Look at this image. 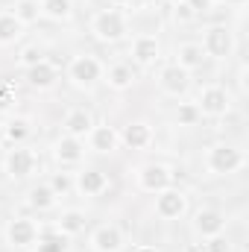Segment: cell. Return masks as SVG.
Wrapping results in <instances>:
<instances>
[{
	"instance_id": "4dcf8cb0",
	"label": "cell",
	"mask_w": 249,
	"mask_h": 252,
	"mask_svg": "<svg viewBox=\"0 0 249 252\" xmlns=\"http://www.w3.org/2000/svg\"><path fill=\"white\" fill-rule=\"evenodd\" d=\"M38 62H44V50H41V47L30 44V47L21 50V64H24V67H32V64H38Z\"/></svg>"
},
{
	"instance_id": "ffe728a7",
	"label": "cell",
	"mask_w": 249,
	"mask_h": 252,
	"mask_svg": "<svg viewBox=\"0 0 249 252\" xmlns=\"http://www.w3.org/2000/svg\"><path fill=\"white\" fill-rule=\"evenodd\" d=\"M35 252H67V235H62L59 229H47L38 232V244Z\"/></svg>"
},
{
	"instance_id": "8fae6325",
	"label": "cell",
	"mask_w": 249,
	"mask_h": 252,
	"mask_svg": "<svg viewBox=\"0 0 249 252\" xmlns=\"http://www.w3.org/2000/svg\"><path fill=\"white\" fill-rule=\"evenodd\" d=\"M193 229H196V235H202V238L223 235L226 217H223L217 208H202V211H196V217H193Z\"/></svg>"
},
{
	"instance_id": "cb8c5ba5",
	"label": "cell",
	"mask_w": 249,
	"mask_h": 252,
	"mask_svg": "<svg viewBox=\"0 0 249 252\" xmlns=\"http://www.w3.org/2000/svg\"><path fill=\"white\" fill-rule=\"evenodd\" d=\"M106 82H109L112 88H118V91L132 88V82H135V70H132V64H112Z\"/></svg>"
},
{
	"instance_id": "74e56055",
	"label": "cell",
	"mask_w": 249,
	"mask_h": 252,
	"mask_svg": "<svg viewBox=\"0 0 249 252\" xmlns=\"http://www.w3.org/2000/svg\"><path fill=\"white\" fill-rule=\"evenodd\" d=\"M226 3H232V6H244L247 0H226Z\"/></svg>"
},
{
	"instance_id": "83f0119b",
	"label": "cell",
	"mask_w": 249,
	"mask_h": 252,
	"mask_svg": "<svg viewBox=\"0 0 249 252\" xmlns=\"http://www.w3.org/2000/svg\"><path fill=\"white\" fill-rule=\"evenodd\" d=\"M30 205L38 208V211L53 208V205H56V193H53V188H50V185H35V188H30Z\"/></svg>"
},
{
	"instance_id": "4316f807",
	"label": "cell",
	"mask_w": 249,
	"mask_h": 252,
	"mask_svg": "<svg viewBox=\"0 0 249 252\" xmlns=\"http://www.w3.org/2000/svg\"><path fill=\"white\" fill-rule=\"evenodd\" d=\"M30 135H32V126H30L27 118H15V121L6 124V141H12L15 147H21Z\"/></svg>"
},
{
	"instance_id": "8d00e7d4",
	"label": "cell",
	"mask_w": 249,
	"mask_h": 252,
	"mask_svg": "<svg viewBox=\"0 0 249 252\" xmlns=\"http://www.w3.org/2000/svg\"><path fill=\"white\" fill-rule=\"evenodd\" d=\"M109 3H115V6H126V3H132V0H109Z\"/></svg>"
},
{
	"instance_id": "9a60e30c",
	"label": "cell",
	"mask_w": 249,
	"mask_h": 252,
	"mask_svg": "<svg viewBox=\"0 0 249 252\" xmlns=\"http://www.w3.org/2000/svg\"><path fill=\"white\" fill-rule=\"evenodd\" d=\"M91 129H94V118H91L88 109H70V112L64 115V135L82 141Z\"/></svg>"
},
{
	"instance_id": "44dd1931",
	"label": "cell",
	"mask_w": 249,
	"mask_h": 252,
	"mask_svg": "<svg viewBox=\"0 0 249 252\" xmlns=\"http://www.w3.org/2000/svg\"><path fill=\"white\" fill-rule=\"evenodd\" d=\"M85 214L82 211H76V208H70V211H62V217L56 220V229L62 232V235H79V232H85Z\"/></svg>"
},
{
	"instance_id": "f546056e",
	"label": "cell",
	"mask_w": 249,
	"mask_h": 252,
	"mask_svg": "<svg viewBox=\"0 0 249 252\" xmlns=\"http://www.w3.org/2000/svg\"><path fill=\"white\" fill-rule=\"evenodd\" d=\"M47 185L53 188L56 196H64V193H70V188H73V179H70V173H53Z\"/></svg>"
},
{
	"instance_id": "f1b7e54d",
	"label": "cell",
	"mask_w": 249,
	"mask_h": 252,
	"mask_svg": "<svg viewBox=\"0 0 249 252\" xmlns=\"http://www.w3.org/2000/svg\"><path fill=\"white\" fill-rule=\"evenodd\" d=\"M199 118H202V115H199L196 103H182V106L176 109V121H179V126H193Z\"/></svg>"
},
{
	"instance_id": "52a82bcc",
	"label": "cell",
	"mask_w": 249,
	"mask_h": 252,
	"mask_svg": "<svg viewBox=\"0 0 249 252\" xmlns=\"http://www.w3.org/2000/svg\"><path fill=\"white\" fill-rule=\"evenodd\" d=\"M185 208H187V196L182 190H176V188L158 190V199H156V214H158V217L176 220V217L185 214Z\"/></svg>"
},
{
	"instance_id": "7c38bea8",
	"label": "cell",
	"mask_w": 249,
	"mask_h": 252,
	"mask_svg": "<svg viewBox=\"0 0 249 252\" xmlns=\"http://www.w3.org/2000/svg\"><path fill=\"white\" fill-rule=\"evenodd\" d=\"M161 56V44L156 35H138L135 44H132V59L141 64V67H150V64L158 62Z\"/></svg>"
},
{
	"instance_id": "9c48e42d",
	"label": "cell",
	"mask_w": 249,
	"mask_h": 252,
	"mask_svg": "<svg viewBox=\"0 0 249 252\" xmlns=\"http://www.w3.org/2000/svg\"><path fill=\"white\" fill-rule=\"evenodd\" d=\"M6 238H9L12 247H21V250L24 247H32L38 241V226L30 217H15L9 223V229H6Z\"/></svg>"
},
{
	"instance_id": "603a6c76",
	"label": "cell",
	"mask_w": 249,
	"mask_h": 252,
	"mask_svg": "<svg viewBox=\"0 0 249 252\" xmlns=\"http://www.w3.org/2000/svg\"><path fill=\"white\" fill-rule=\"evenodd\" d=\"M24 32V24L12 15V12H0V44H12L18 41Z\"/></svg>"
},
{
	"instance_id": "4fadbf2b",
	"label": "cell",
	"mask_w": 249,
	"mask_h": 252,
	"mask_svg": "<svg viewBox=\"0 0 249 252\" xmlns=\"http://www.w3.org/2000/svg\"><path fill=\"white\" fill-rule=\"evenodd\" d=\"M91 250L94 252H121L124 250V232L118 226H100L91 235Z\"/></svg>"
},
{
	"instance_id": "ba28073f",
	"label": "cell",
	"mask_w": 249,
	"mask_h": 252,
	"mask_svg": "<svg viewBox=\"0 0 249 252\" xmlns=\"http://www.w3.org/2000/svg\"><path fill=\"white\" fill-rule=\"evenodd\" d=\"M35 164H38L35 153L27 150V147H15V150H9V156H6V173H9L12 179H27V176L35 170Z\"/></svg>"
},
{
	"instance_id": "3957f363",
	"label": "cell",
	"mask_w": 249,
	"mask_h": 252,
	"mask_svg": "<svg viewBox=\"0 0 249 252\" xmlns=\"http://www.w3.org/2000/svg\"><path fill=\"white\" fill-rule=\"evenodd\" d=\"M196 109H199V115H205V118H223V115H229V109H232V97H229L226 88L205 85V88L199 91Z\"/></svg>"
},
{
	"instance_id": "1f68e13d",
	"label": "cell",
	"mask_w": 249,
	"mask_h": 252,
	"mask_svg": "<svg viewBox=\"0 0 249 252\" xmlns=\"http://www.w3.org/2000/svg\"><path fill=\"white\" fill-rule=\"evenodd\" d=\"M202 252H232V244H229V238L214 235V238H208V244H205Z\"/></svg>"
},
{
	"instance_id": "30bf717a",
	"label": "cell",
	"mask_w": 249,
	"mask_h": 252,
	"mask_svg": "<svg viewBox=\"0 0 249 252\" xmlns=\"http://www.w3.org/2000/svg\"><path fill=\"white\" fill-rule=\"evenodd\" d=\"M158 82H161V91H164V94H170V97H182V94L187 91V85H190V76H187L185 67H179V64H167V67L161 70Z\"/></svg>"
},
{
	"instance_id": "836d02e7",
	"label": "cell",
	"mask_w": 249,
	"mask_h": 252,
	"mask_svg": "<svg viewBox=\"0 0 249 252\" xmlns=\"http://www.w3.org/2000/svg\"><path fill=\"white\" fill-rule=\"evenodd\" d=\"M185 3L193 9V15H205L214 9V0H185Z\"/></svg>"
},
{
	"instance_id": "d590c367",
	"label": "cell",
	"mask_w": 249,
	"mask_h": 252,
	"mask_svg": "<svg viewBox=\"0 0 249 252\" xmlns=\"http://www.w3.org/2000/svg\"><path fill=\"white\" fill-rule=\"evenodd\" d=\"M132 252H156V250H153V247H135Z\"/></svg>"
},
{
	"instance_id": "7a4b0ae2",
	"label": "cell",
	"mask_w": 249,
	"mask_h": 252,
	"mask_svg": "<svg viewBox=\"0 0 249 252\" xmlns=\"http://www.w3.org/2000/svg\"><path fill=\"white\" fill-rule=\"evenodd\" d=\"M91 32H94L100 41L115 44V41L126 38L129 27H126V18L118 12V9H103V12L94 15V21H91Z\"/></svg>"
},
{
	"instance_id": "d6a6232c",
	"label": "cell",
	"mask_w": 249,
	"mask_h": 252,
	"mask_svg": "<svg viewBox=\"0 0 249 252\" xmlns=\"http://www.w3.org/2000/svg\"><path fill=\"white\" fill-rule=\"evenodd\" d=\"M173 18H176V21H182V24H187V21H193L196 15H193V9L187 6L185 0H182V3H176V6H173Z\"/></svg>"
},
{
	"instance_id": "7402d4cb",
	"label": "cell",
	"mask_w": 249,
	"mask_h": 252,
	"mask_svg": "<svg viewBox=\"0 0 249 252\" xmlns=\"http://www.w3.org/2000/svg\"><path fill=\"white\" fill-rule=\"evenodd\" d=\"M176 56H179V59H176V64H179V67H185L187 73H190V70H196V67L202 64V59H205V50H202L199 44H182V47L176 50Z\"/></svg>"
},
{
	"instance_id": "e0dca14e",
	"label": "cell",
	"mask_w": 249,
	"mask_h": 252,
	"mask_svg": "<svg viewBox=\"0 0 249 252\" xmlns=\"http://www.w3.org/2000/svg\"><path fill=\"white\" fill-rule=\"evenodd\" d=\"M118 135H121V141H124L129 150H144V147L153 144V129H150L147 124H141V121L126 124L124 132H118Z\"/></svg>"
},
{
	"instance_id": "484cf974",
	"label": "cell",
	"mask_w": 249,
	"mask_h": 252,
	"mask_svg": "<svg viewBox=\"0 0 249 252\" xmlns=\"http://www.w3.org/2000/svg\"><path fill=\"white\" fill-rule=\"evenodd\" d=\"M12 15H15L24 27H27V24H35V21L41 18V3H38V0H18Z\"/></svg>"
},
{
	"instance_id": "ac0fdd59",
	"label": "cell",
	"mask_w": 249,
	"mask_h": 252,
	"mask_svg": "<svg viewBox=\"0 0 249 252\" xmlns=\"http://www.w3.org/2000/svg\"><path fill=\"white\" fill-rule=\"evenodd\" d=\"M88 135H91V150H97V153H115V150H118V144H121L118 129H115V126H109V124L94 126Z\"/></svg>"
},
{
	"instance_id": "d6986e66",
	"label": "cell",
	"mask_w": 249,
	"mask_h": 252,
	"mask_svg": "<svg viewBox=\"0 0 249 252\" xmlns=\"http://www.w3.org/2000/svg\"><path fill=\"white\" fill-rule=\"evenodd\" d=\"M27 82H30L32 88H50V85L56 82V64L44 59V62L27 67Z\"/></svg>"
},
{
	"instance_id": "8992f818",
	"label": "cell",
	"mask_w": 249,
	"mask_h": 252,
	"mask_svg": "<svg viewBox=\"0 0 249 252\" xmlns=\"http://www.w3.org/2000/svg\"><path fill=\"white\" fill-rule=\"evenodd\" d=\"M138 185H141V190H147V193H158V190L173 185V173L164 164H147L138 173Z\"/></svg>"
},
{
	"instance_id": "d4e9b609",
	"label": "cell",
	"mask_w": 249,
	"mask_h": 252,
	"mask_svg": "<svg viewBox=\"0 0 249 252\" xmlns=\"http://www.w3.org/2000/svg\"><path fill=\"white\" fill-rule=\"evenodd\" d=\"M41 15L50 21H67L73 15V3L70 0H41Z\"/></svg>"
},
{
	"instance_id": "5bb4252c",
	"label": "cell",
	"mask_w": 249,
	"mask_h": 252,
	"mask_svg": "<svg viewBox=\"0 0 249 252\" xmlns=\"http://www.w3.org/2000/svg\"><path fill=\"white\" fill-rule=\"evenodd\" d=\"M53 156L59 164H79L82 156H85V147L79 138H70V135H62L56 144H53Z\"/></svg>"
},
{
	"instance_id": "6da1fadb",
	"label": "cell",
	"mask_w": 249,
	"mask_h": 252,
	"mask_svg": "<svg viewBox=\"0 0 249 252\" xmlns=\"http://www.w3.org/2000/svg\"><path fill=\"white\" fill-rule=\"evenodd\" d=\"M244 161H247L244 153L238 147H232V144H214L208 150V156H205V167L211 173H217V176H229V173L241 170Z\"/></svg>"
},
{
	"instance_id": "2e32d148",
	"label": "cell",
	"mask_w": 249,
	"mask_h": 252,
	"mask_svg": "<svg viewBox=\"0 0 249 252\" xmlns=\"http://www.w3.org/2000/svg\"><path fill=\"white\" fill-rule=\"evenodd\" d=\"M76 190L79 193H85V196H100L103 190L109 188V179H106V173L103 170H97V167H91V170H82L79 176H76Z\"/></svg>"
},
{
	"instance_id": "5b68a950",
	"label": "cell",
	"mask_w": 249,
	"mask_h": 252,
	"mask_svg": "<svg viewBox=\"0 0 249 252\" xmlns=\"http://www.w3.org/2000/svg\"><path fill=\"white\" fill-rule=\"evenodd\" d=\"M199 47L205 50V56L226 59V56L235 50V38H232V32H229L226 27H211V30H205V38H202Z\"/></svg>"
},
{
	"instance_id": "e575fe53",
	"label": "cell",
	"mask_w": 249,
	"mask_h": 252,
	"mask_svg": "<svg viewBox=\"0 0 249 252\" xmlns=\"http://www.w3.org/2000/svg\"><path fill=\"white\" fill-rule=\"evenodd\" d=\"M9 106H12V88L0 82V112H6Z\"/></svg>"
},
{
	"instance_id": "277c9868",
	"label": "cell",
	"mask_w": 249,
	"mask_h": 252,
	"mask_svg": "<svg viewBox=\"0 0 249 252\" xmlns=\"http://www.w3.org/2000/svg\"><path fill=\"white\" fill-rule=\"evenodd\" d=\"M67 76H70L73 85L88 88V85H94V82L103 76V64L97 62L94 56L82 53V56H73V59H70V64H67Z\"/></svg>"
}]
</instances>
